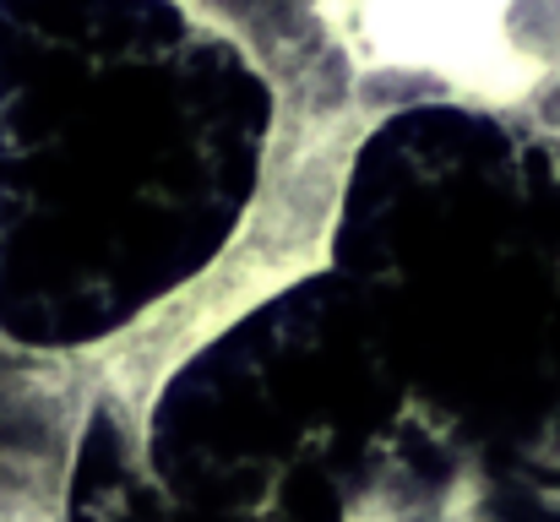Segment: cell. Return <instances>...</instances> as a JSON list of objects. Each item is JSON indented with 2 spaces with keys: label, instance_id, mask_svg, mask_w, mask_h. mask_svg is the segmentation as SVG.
<instances>
[{
  "label": "cell",
  "instance_id": "1",
  "mask_svg": "<svg viewBox=\"0 0 560 522\" xmlns=\"http://www.w3.org/2000/svg\"><path fill=\"white\" fill-rule=\"evenodd\" d=\"M267 71L180 0H0V333L115 338L240 234Z\"/></svg>",
  "mask_w": 560,
  "mask_h": 522
},
{
  "label": "cell",
  "instance_id": "2",
  "mask_svg": "<svg viewBox=\"0 0 560 522\" xmlns=\"http://www.w3.org/2000/svg\"><path fill=\"white\" fill-rule=\"evenodd\" d=\"M408 392L501 436L560 430V137L408 104L360 142L327 256Z\"/></svg>",
  "mask_w": 560,
  "mask_h": 522
},
{
  "label": "cell",
  "instance_id": "3",
  "mask_svg": "<svg viewBox=\"0 0 560 522\" xmlns=\"http://www.w3.org/2000/svg\"><path fill=\"white\" fill-rule=\"evenodd\" d=\"M402 397L371 305L327 262L175 370L142 452L190 512L283 522L343 501V468L386 436Z\"/></svg>",
  "mask_w": 560,
  "mask_h": 522
},
{
  "label": "cell",
  "instance_id": "4",
  "mask_svg": "<svg viewBox=\"0 0 560 522\" xmlns=\"http://www.w3.org/2000/svg\"><path fill=\"white\" fill-rule=\"evenodd\" d=\"M66 518L71 522H234L212 518V512H190L180 507L159 474L148 468L142 436H131L120 408H93L82 441H77V463H71V490H66ZM283 522H343V501L311 507L300 518Z\"/></svg>",
  "mask_w": 560,
  "mask_h": 522
}]
</instances>
